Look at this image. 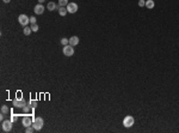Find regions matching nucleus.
<instances>
[{
	"label": "nucleus",
	"mask_w": 179,
	"mask_h": 133,
	"mask_svg": "<svg viewBox=\"0 0 179 133\" xmlns=\"http://www.w3.org/2000/svg\"><path fill=\"white\" fill-rule=\"evenodd\" d=\"M43 125H44V120H43V117L38 116V117L34 119V122H32V127L35 128V131H39V130H42Z\"/></svg>",
	"instance_id": "nucleus-1"
},
{
	"label": "nucleus",
	"mask_w": 179,
	"mask_h": 133,
	"mask_svg": "<svg viewBox=\"0 0 179 133\" xmlns=\"http://www.w3.org/2000/svg\"><path fill=\"white\" fill-rule=\"evenodd\" d=\"M18 22H19L20 25H23V27H27V24L30 23V17H27L26 15H19V17H18Z\"/></svg>",
	"instance_id": "nucleus-2"
},
{
	"label": "nucleus",
	"mask_w": 179,
	"mask_h": 133,
	"mask_svg": "<svg viewBox=\"0 0 179 133\" xmlns=\"http://www.w3.org/2000/svg\"><path fill=\"white\" fill-rule=\"evenodd\" d=\"M1 130L4 132H10L12 130V121L11 120H4L1 122Z\"/></svg>",
	"instance_id": "nucleus-3"
},
{
	"label": "nucleus",
	"mask_w": 179,
	"mask_h": 133,
	"mask_svg": "<svg viewBox=\"0 0 179 133\" xmlns=\"http://www.w3.org/2000/svg\"><path fill=\"white\" fill-rule=\"evenodd\" d=\"M62 52H63V54H64L66 56H72V55H74V47L71 46V44L63 46Z\"/></svg>",
	"instance_id": "nucleus-4"
},
{
	"label": "nucleus",
	"mask_w": 179,
	"mask_h": 133,
	"mask_svg": "<svg viewBox=\"0 0 179 133\" xmlns=\"http://www.w3.org/2000/svg\"><path fill=\"white\" fill-rule=\"evenodd\" d=\"M134 117L131 115H128L125 116L124 119H123V125H124V127H127V128H129V127H131V126H134Z\"/></svg>",
	"instance_id": "nucleus-5"
},
{
	"label": "nucleus",
	"mask_w": 179,
	"mask_h": 133,
	"mask_svg": "<svg viewBox=\"0 0 179 133\" xmlns=\"http://www.w3.org/2000/svg\"><path fill=\"white\" fill-rule=\"evenodd\" d=\"M13 107H16V108H23V107L26 104V102H25V100L23 97H17L16 100H13Z\"/></svg>",
	"instance_id": "nucleus-6"
},
{
	"label": "nucleus",
	"mask_w": 179,
	"mask_h": 133,
	"mask_svg": "<svg viewBox=\"0 0 179 133\" xmlns=\"http://www.w3.org/2000/svg\"><path fill=\"white\" fill-rule=\"evenodd\" d=\"M66 9L68 11V13H75L78 11V5L75 2H68V5L66 6Z\"/></svg>",
	"instance_id": "nucleus-7"
},
{
	"label": "nucleus",
	"mask_w": 179,
	"mask_h": 133,
	"mask_svg": "<svg viewBox=\"0 0 179 133\" xmlns=\"http://www.w3.org/2000/svg\"><path fill=\"white\" fill-rule=\"evenodd\" d=\"M22 124L24 127H29V126H32V119L30 116H24L22 119Z\"/></svg>",
	"instance_id": "nucleus-8"
},
{
	"label": "nucleus",
	"mask_w": 179,
	"mask_h": 133,
	"mask_svg": "<svg viewBox=\"0 0 179 133\" xmlns=\"http://www.w3.org/2000/svg\"><path fill=\"white\" fill-rule=\"evenodd\" d=\"M44 10H45V7L42 5V4H37L35 6V9H34V11H35L36 15H42V13L44 12Z\"/></svg>",
	"instance_id": "nucleus-9"
},
{
	"label": "nucleus",
	"mask_w": 179,
	"mask_h": 133,
	"mask_svg": "<svg viewBox=\"0 0 179 133\" xmlns=\"http://www.w3.org/2000/svg\"><path fill=\"white\" fill-rule=\"evenodd\" d=\"M59 9H60L59 4H55L53 1L48 2V5H47V10H49V11H55V10H59Z\"/></svg>",
	"instance_id": "nucleus-10"
},
{
	"label": "nucleus",
	"mask_w": 179,
	"mask_h": 133,
	"mask_svg": "<svg viewBox=\"0 0 179 133\" xmlns=\"http://www.w3.org/2000/svg\"><path fill=\"white\" fill-rule=\"evenodd\" d=\"M69 44L73 46V47H75L77 44H79V37L78 36H72L71 38H69Z\"/></svg>",
	"instance_id": "nucleus-11"
},
{
	"label": "nucleus",
	"mask_w": 179,
	"mask_h": 133,
	"mask_svg": "<svg viewBox=\"0 0 179 133\" xmlns=\"http://www.w3.org/2000/svg\"><path fill=\"white\" fill-rule=\"evenodd\" d=\"M57 11H59V15H60V16H62V17H64V16L68 13L67 9H66V7H63V6H60V9L57 10Z\"/></svg>",
	"instance_id": "nucleus-12"
},
{
	"label": "nucleus",
	"mask_w": 179,
	"mask_h": 133,
	"mask_svg": "<svg viewBox=\"0 0 179 133\" xmlns=\"http://www.w3.org/2000/svg\"><path fill=\"white\" fill-rule=\"evenodd\" d=\"M154 6H155V4H154L153 0H146V7H147V9L152 10Z\"/></svg>",
	"instance_id": "nucleus-13"
},
{
	"label": "nucleus",
	"mask_w": 179,
	"mask_h": 133,
	"mask_svg": "<svg viewBox=\"0 0 179 133\" xmlns=\"http://www.w3.org/2000/svg\"><path fill=\"white\" fill-rule=\"evenodd\" d=\"M10 113V108L7 106H1V114H9Z\"/></svg>",
	"instance_id": "nucleus-14"
},
{
	"label": "nucleus",
	"mask_w": 179,
	"mask_h": 133,
	"mask_svg": "<svg viewBox=\"0 0 179 133\" xmlns=\"http://www.w3.org/2000/svg\"><path fill=\"white\" fill-rule=\"evenodd\" d=\"M31 28H29V27H24V29H23V33H24V35H26V36H29L30 34H31Z\"/></svg>",
	"instance_id": "nucleus-15"
},
{
	"label": "nucleus",
	"mask_w": 179,
	"mask_h": 133,
	"mask_svg": "<svg viewBox=\"0 0 179 133\" xmlns=\"http://www.w3.org/2000/svg\"><path fill=\"white\" fill-rule=\"evenodd\" d=\"M22 109H23V112H25V113H29V112H30L31 109H32V107L30 106V104H25V106L23 107Z\"/></svg>",
	"instance_id": "nucleus-16"
},
{
	"label": "nucleus",
	"mask_w": 179,
	"mask_h": 133,
	"mask_svg": "<svg viewBox=\"0 0 179 133\" xmlns=\"http://www.w3.org/2000/svg\"><path fill=\"white\" fill-rule=\"evenodd\" d=\"M67 5H68V0H59V6L66 7Z\"/></svg>",
	"instance_id": "nucleus-17"
},
{
	"label": "nucleus",
	"mask_w": 179,
	"mask_h": 133,
	"mask_svg": "<svg viewBox=\"0 0 179 133\" xmlns=\"http://www.w3.org/2000/svg\"><path fill=\"white\" fill-rule=\"evenodd\" d=\"M61 44H62V46H67V44H69V38H66V37L61 38Z\"/></svg>",
	"instance_id": "nucleus-18"
},
{
	"label": "nucleus",
	"mask_w": 179,
	"mask_h": 133,
	"mask_svg": "<svg viewBox=\"0 0 179 133\" xmlns=\"http://www.w3.org/2000/svg\"><path fill=\"white\" fill-rule=\"evenodd\" d=\"M31 30H32V31H35V33H37V31H38V29H39V28H38V25H37V24H31Z\"/></svg>",
	"instance_id": "nucleus-19"
},
{
	"label": "nucleus",
	"mask_w": 179,
	"mask_h": 133,
	"mask_svg": "<svg viewBox=\"0 0 179 133\" xmlns=\"http://www.w3.org/2000/svg\"><path fill=\"white\" fill-rule=\"evenodd\" d=\"M34 131H35V128H34V127H31V126L25 127V132H26V133H32Z\"/></svg>",
	"instance_id": "nucleus-20"
},
{
	"label": "nucleus",
	"mask_w": 179,
	"mask_h": 133,
	"mask_svg": "<svg viewBox=\"0 0 179 133\" xmlns=\"http://www.w3.org/2000/svg\"><path fill=\"white\" fill-rule=\"evenodd\" d=\"M29 104L32 107V108H36V106H37V102H36L35 100H31V101L29 102Z\"/></svg>",
	"instance_id": "nucleus-21"
},
{
	"label": "nucleus",
	"mask_w": 179,
	"mask_h": 133,
	"mask_svg": "<svg viewBox=\"0 0 179 133\" xmlns=\"http://www.w3.org/2000/svg\"><path fill=\"white\" fill-rule=\"evenodd\" d=\"M139 6H140V7L146 6V0H139Z\"/></svg>",
	"instance_id": "nucleus-22"
},
{
	"label": "nucleus",
	"mask_w": 179,
	"mask_h": 133,
	"mask_svg": "<svg viewBox=\"0 0 179 133\" xmlns=\"http://www.w3.org/2000/svg\"><path fill=\"white\" fill-rule=\"evenodd\" d=\"M30 23H31V24H36V18L35 17H30Z\"/></svg>",
	"instance_id": "nucleus-23"
},
{
	"label": "nucleus",
	"mask_w": 179,
	"mask_h": 133,
	"mask_svg": "<svg viewBox=\"0 0 179 133\" xmlns=\"http://www.w3.org/2000/svg\"><path fill=\"white\" fill-rule=\"evenodd\" d=\"M11 121H12V122L17 121V116H16V115H11Z\"/></svg>",
	"instance_id": "nucleus-24"
},
{
	"label": "nucleus",
	"mask_w": 179,
	"mask_h": 133,
	"mask_svg": "<svg viewBox=\"0 0 179 133\" xmlns=\"http://www.w3.org/2000/svg\"><path fill=\"white\" fill-rule=\"evenodd\" d=\"M0 120H1V122L5 120V114H1V115H0Z\"/></svg>",
	"instance_id": "nucleus-25"
},
{
	"label": "nucleus",
	"mask_w": 179,
	"mask_h": 133,
	"mask_svg": "<svg viewBox=\"0 0 179 133\" xmlns=\"http://www.w3.org/2000/svg\"><path fill=\"white\" fill-rule=\"evenodd\" d=\"M44 1H45V0H38V2H39V4H43Z\"/></svg>",
	"instance_id": "nucleus-26"
},
{
	"label": "nucleus",
	"mask_w": 179,
	"mask_h": 133,
	"mask_svg": "<svg viewBox=\"0 0 179 133\" xmlns=\"http://www.w3.org/2000/svg\"><path fill=\"white\" fill-rule=\"evenodd\" d=\"M2 1H4V2H6V4H9V2L11 1V0H2Z\"/></svg>",
	"instance_id": "nucleus-27"
}]
</instances>
